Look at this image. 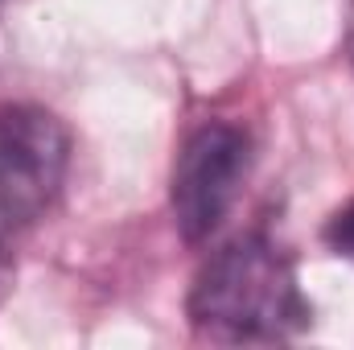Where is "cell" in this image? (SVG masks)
Listing matches in <instances>:
<instances>
[{
  "label": "cell",
  "instance_id": "cell-2",
  "mask_svg": "<svg viewBox=\"0 0 354 350\" xmlns=\"http://www.w3.org/2000/svg\"><path fill=\"white\" fill-rule=\"evenodd\" d=\"M71 169L66 124L37 103L0 107V293L12 272V248L46 219Z\"/></svg>",
  "mask_w": 354,
  "mask_h": 350
},
{
  "label": "cell",
  "instance_id": "cell-4",
  "mask_svg": "<svg viewBox=\"0 0 354 350\" xmlns=\"http://www.w3.org/2000/svg\"><path fill=\"white\" fill-rule=\"evenodd\" d=\"M326 243H330V252L334 256H346L354 260V202H346L342 210H334L330 214V223H326Z\"/></svg>",
  "mask_w": 354,
  "mask_h": 350
},
{
  "label": "cell",
  "instance_id": "cell-3",
  "mask_svg": "<svg viewBox=\"0 0 354 350\" xmlns=\"http://www.w3.org/2000/svg\"><path fill=\"white\" fill-rule=\"evenodd\" d=\"M252 136L239 124L210 120L189 132L174 161V223L185 243L210 239L235 210L252 174Z\"/></svg>",
  "mask_w": 354,
  "mask_h": 350
},
{
  "label": "cell",
  "instance_id": "cell-1",
  "mask_svg": "<svg viewBox=\"0 0 354 350\" xmlns=\"http://www.w3.org/2000/svg\"><path fill=\"white\" fill-rule=\"evenodd\" d=\"M189 322L218 342H284L309 326V301L272 239L239 235L198 268Z\"/></svg>",
  "mask_w": 354,
  "mask_h": 350
},
{
  "label": "cell",
  "instance_id": "cell-5",
  "mask_svg": "<svg viewBox=\"0 0 354 350\" xmlns=\"http://www.w3.org/2000/svg\"><path fill=\"white\" fill-rule=\"evenodd\" d=\"M351 58H354V8H351Z\"/></svg>",
  "mask_w": 354,
  "mask_h": 350
}]
</instances>
